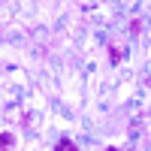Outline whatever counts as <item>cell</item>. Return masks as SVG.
Segmentation results:
<instances>
[{
  "mask_svg": "<svg viewBox=\"0 0 151 151\" xmlns=\"http://www.w3.org/2000/svg\"><path fill=\"white\" fill-rule=\"evenodd\" d=\"M55 151H79V148H76V142H73V139H60Z\"/></svg>",
  "mask_w": 151,
  "mask_h": 151,
  "instance_id": "cell-1",
  "label": "cell"
},
{
  "mask_svg": "<svg viewBox=\"0 0 151 151\" xmlns=\"http://www.w3.org/2000/svg\"><path fill=\"white\" fill-rule=\"evenodd\" d=\"M15 145V136L12 133H0V148H12Z\"/></svg>",
  "mask_w": 151,
  "mask_h": 151,
  "instance_id": "cell-2",
  "label": "cell"
},
{
  "mask_svg": "<svg viewBox=\"0 0 151 151\" xmlns=\"http://www.w3.org/2000/svg\"><path fill=\"white\" fill-rule=\"evenodd\" d=\"M109 58H112V64H118V60H121V48L112 45V48H109Z\"/></svg>",
  "mask_w": 151,
  "mask_h": 151,
  "instance_id": "cell-3",
  "label": "cell"
},
{
  "mask_svg": "<svg viewBox=\"0 0 151 151\" xmlns=\"http://www.w3.org/2000/svg\"><path fill=\"white\" fill-rule=\"evenodd\" d=\"M109 151H118V148H109Z\"/></svg>",
  "mask_w": 151,
  "mask_h": 151,
  "instance_id": "cell-4",
  "label": "cell"
}]
</instances>
